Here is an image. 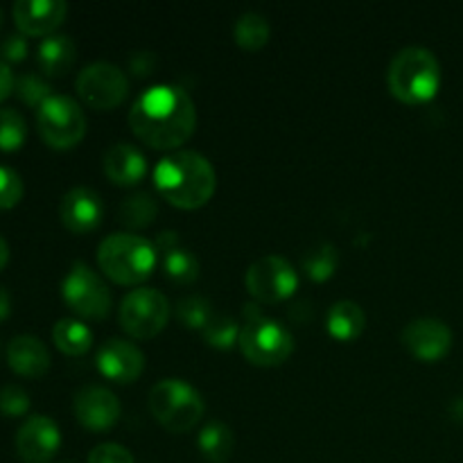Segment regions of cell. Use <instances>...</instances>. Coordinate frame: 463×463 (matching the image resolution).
I'll list each match as a JSON object with an SVG mask.
<instances>
[{"instance_id": "6da1fadb", "label": "cell", "mask_w": 463, "mask_h": 463, "mask_svg": "<svg viewBox=\"0 0 463 463\" xmlns=\"http://www.w3.org/2000/svg\"><path fill=\"white\" fill-rule=\"evenodd\" d=\"M131 131L154 149H176L193 136L197 109L181 86L156 84L145 89L129 109Z\"/></svg>"}, {"instance_id": "7a4b0ae2", "label": "cell", "mask_w": 463, "mask_h": 463, "mask_svg": "<svg viewBox=\"0 0 463 463\" xmlns=\"http://www.w3.org/2000/svg\"><path fill=\"white\" fill-rule=\"evenodd\" d=\"M154 184L161 197L172 206L193 211L213 197L217 188V175L203 154L193 149H176L156 163Z\"/></svg>"}, {"instance_id": "3957f363", "label": "cell", "mask_w": 463, "mask_h": 463, "mask_svg": "<svg viewBox=\"0 0 463 463\" xmlns=\"http://www.w3.org/2000/svg\"><path fill=\"white\" fill-rule=\"evenodd\" d=\"M389 90L405 104H423L437 95L441 66L432 50L407 45L389 63Z\"/></svg>"}, {"instance_id": "277c9868", "label": "cell", "mask_w": 463, "mask_h": 463, "mask_svg": "<svg viewBox=\"0 0 463 463\" xmlns=\"http://www.w3.org/2000/svg\"><path fill=\"white\" fill-rule=\"evenodd\" d=\"M98 262L120 285H138L156 267V247L134 233H111L99 242Z\"/></svg>"}, {"instance_id": "5b68a950", "label": "cell", "mask_w": 463, "mask_h": 463, "mask_svg": "<svg viewBox=\"0 0 463 463\" xmlns=\"http://www.w3.org/2000/svg\"><path fill=\"white\" fill-rule=\"evenodd\" d=\"M149 411L165 430L184 434L203 416V398L197 389L181 378H165L149 392Z\"/></svg>"}, {"instance_id": "8992f818", "label": "cell", "mask_w": 463, "mask_h": 463, "mask_svg": "<svg viewBox=\"0 0 463 463\" xmlns=\"http://www.w3.org/2000/svg\"><path fill=\"white\" fill-rule=\"evenodd\" d=\"M36 127L50 147H75L86 134L84 109L68 95H52L36 109Z\"/></svg>"}, {"instance_id": "52a82bcc", "label": "cell", "mask_w": 463, "mask_h": 463, "mask_svg": "<svg viewBox=\"0 0 463 463\" xmlns=\"http://www.w3.org/2000/svg\"><path fill=\"white\" fill-rule=\"evenodd\" d=\"M240 351L258 366H276L288 360L294 351L292 333L280 321L262 317L247 321L240 330Z\"/></svg>"}, {"instance_id": "ba28073f", "label": "cell", "mask_w": 463, "mask_h": 463, "mask_svg": "<svg viewBox=\"0 0 463 463\" xmlns=\"http://www.w3.org/2000/svg\"><path fill=\"white\" fill-rule=\"evenodd\" d=\"M170 319V301L154 288L131 289L120 303V326L131 337H156Z\"/></svg>"}, {"instance_id": "9c48e42d", "label": "cell", "mask_w": 463, "mask_h": 463, "mask_svg": "<svg viewBox=\"0 0 463 463\" xmlns=\"http://www.w3.org/2000/svg\"><path fill=\"white\" fill-rule=\"evenodd\" d=\"M63 301L80 317L86 319H104L111 310V292L98 271L90 269L86 262L77 260L68 269L61 283Z\"/></svg>"}, {"instance_id": "30bf717a", "label": "cell", "mask_w": 463, "mask_h": 463, "mask_svg": "<svg viewBox=\"0 0 463 463\" xmlns=\"http://www.w3.org/2000/svg\"><path fill=\"white\" fill-rule=\"evenodd\" d=\"M75 89L90 109L109 111V109H116L127 98L129 80H127L125 71L116 63L95 61L89 63L77 75Z\"/></svg>"}, {"instance_id": "8fae6325", "label": "cell", "mask_w": 463, "mask_h": 463, "mask_svg": "<svg viewBox=\"0 0 463 463\" xmlns=\"http://www.w3.org/2000/svg\"><path fill=\"white\" fill-rule=\"evenodd\" d=\"M298 288V274L283 256H262L249 267L247 289L258 303H280Z\"/></svg>"}, {"instance_id": "7c38bea8", "label": "cell", "mask_w": 463, "mask_h": 463, "mask_svg": "<svg viewBox=\"0 0 463 463\" xmlns=\"http://www.w3.org/2000/svg\"><path fill=\"white\" fill-rule=\"evenodd\" d=\"M59 446H61V432L50 416H30L16 432V452L25 463L52 461Z\"/></svg>"}, {"instance_id": "4fadbf2b", "label": "cell", "mask_w": 463, "mask_h": 463, "mask_svg": "<svg viewBox=\"0 0 463 463\" xmlns=\"http://www.w3.org/2000/svg\"><path fill=\"white\" fill-rule=\"evenodd\" d=\"M402 344L414 357L423 362H437L446 357L452 346V330L446 321L434 317H420L410 321L402 330Z\"/></svg>"}, {"instance_id": "5bb4252c", "label": "cell", "mask_w": 463, "mask_h": 463, "mask_svg": "<svg viewBox=\"0 0 463 463\" xmlns=\"http://www.w3.org/2000/svg\"><path fill=\"white\" fill-rule=\"evenodd\" d=\"M75 416L84 428L102 432L120 419V401L102 384H86L75 393Z\"/></svg>"}, {"instance_id": "9a60e30c", "label": "cell", "mask_w": 463, "mask_h": 463, "mask_svg": "<svg viewBox=\"0 0 463 463\" xmlns=\"http://www.w3.org/2000/svg\"><path fill=\"white\" fill-rule=\"evenodd\" d=\"M98 366L104 378L113 383L129 384L145 371V355L136 344L127 339H109L98 353Z\"/></svg>"}, {"instance_id": "2e32d148", "label": "cell", "mask_w": 463, "mask_h": 463, "mask_svg": "<svg viewBox=\"0 0 463 463\" xmlns=\"http://www.w3.org/2000/svg\"><path fill=\"white\" fill-rule=\"evenodd\" d=\"M68 14L63 0H18L14 3V23L27 36L54 34Z\"/></svg>"}, {"instance_id": "e0dca14e", "label": "cell", "mask_w": 463, "mask_h": 463, "mask_svg": "<svg viewBox=\"0 0 463 463\" xmlns=\"http://www.w3.org/2000/svg\"><path fill=\"white\" fill-rule=\"evenodd\" d=\"M59 215H61L66 229H71L72 233H89V231L98 229L99 222H102V197L93 188L77 185V188H71L63 194Z\"/></svg>"}, {"instance_id": "ac0fdd59", "label": "cell", "mask_w": 463, "mask_h": 463, "mask_svg": "<svg viewBox=\"0 0 463 463\" xmlns=\"http://www.w3.org/2000/svg\"><path fill=\"white\" fill-rule=\"evenodd\" d=\"M104 172L116 185H136L147 172V158L136 145L116 143L104 154Z\"/></svg>"}, {"instance_id": "d6986e66", "label": "cell", "mask_w": 463, "mask_h": 463, "mask_svg": "<svg viewBox=\"0 0 463 463\" xmlns=\"http://www.w3.org/2000/svg\"><path fill=\"white\" fill-rule=\"evenodd\" d=\"M7 362L18 375L41 378L50 369V351L34 335H18L9 342Z\"/></svg>"}, {"instance_id": "ffe728a7", "label": "cell", "mask_w": 463, "mask_h": 463, "mask_svg": "<svg viewBox=\"0 0 463 463\" xmlns=\"http://www.w3.org/2000/svg\"><path fill=\"white\" fill-rule=\"evenodd\" d=\"M39 68L50 77H61L75 66L77 59V45L63 32H54V34L45 36L39 45Z\"/></svg>"}, {"instance_id": "44dd1931", "label": "cell", "mask_w": 463, "mask_h": 463, "mask_svg": "<svg viewBox=\"0 0 463 463\" xmlns=\"http://www.w3.org/2000/svg\"><path fill=\"white\" fill-rule=\"evenodd\" d=\"M328 333L339 342H351L360 337L366 326V315L355 301H337L326 317Z\"/></svg>"}, {"instance_id": "7402d4cb", "label": "cell", "mask_w": 463, "mask_h": 463, "mask_svg": "<svg viewBox=\"0 0 463 463\" xmlns=\"http://www.w3.org/2000/svg\"><path fill=\"white\" fill-rule=\"evenodd\" d=\"M197 446L199 452H202L211 463L229 461V457L233 455L235 448L233 430L226 423H222V420H211V423L203 425L202 432H199Z\"/></svg>"}, {"instance_id": "603a6c76", "label": "cell", "mask_w": 463, "mask_h": 463, "mask_svg": "<svg viewBox=\"0 0 463 463\" xmlns=\"http://www.w3.org/2000/svg\"><path fill=\"white\" fill-rule=\"evenodd\" d=\"M52 342L66 355H84L93 344V333L84 321L59 319L52 328Z\"/></svg>"}, {"instance_id": "cb8c5ba5", "label": "cell", "mask_w": 463, "mask_h": 463, "mask_svg": "<svg viewBox=\"0 0 463 463\" xmlns=\"http://www.w3.org/2000/svg\"><path fill=\"white\" fill-rule=\"evenodd\" d=\"M158 202L152 193L147 190H138V193L129 194L122 199L120 208H118V217L129 229H145L156 220Z\"/></svg>"}, {"instance_id": "d4e9b609", "label": "cell", "mask_w": 463, "mask_h": 463, "mask_svg": "<svg viewBox=\"0 0 463 463\" xmlns=\"http://www.w3.org/2000/svg\"><path fill=\"white\" fill-rule=\"evenodd\" d=\"M271 25L262 14L244 12L233 25V36L244 50H260L269 41Z\"/></svg>"}, {"instance_id": "484cf974", "label": "cell", "mask_w": 463, "mask_h": 463, "mask_svg": "<svg viewBox=\"0 0 463 463\" xmlns=\"http://www.w3.org/2000/svg\"><path fill=\"white\" fill-rule=\"evenodd\" d=\"M339 265V251L330 242H317L315 247L307 249L303 256L301 267L307 279L312 280H328Z\"/></svg>"}, {"instance_id": "4316f807", "label": "cell", "mask_w": 463, "mask_h": 463, "mask_svg": "<svg viewBox=\"0 0 463 463\" xmlns=\"http://www.w3.org/2000/svg\"><path fill=\"white\" fill-rule=\"evenodd\" d=\"M163 271H165L167 279L172 283H179V285H188L193 280H197L199 276V260L190 249L185 247H176L172 251L163 253Z\"/></svg>"}, {"instance_id": "83f0119b", "label": "cell", "mask_w": 463, "mask_h": 463, "mask_svg": "<svg viewBox=\"0 0 463 463\" xmlns=\"http://www.w3.org/2000/svg\"><path fill=\"white\" fill-rule=\"evenodd\" d=\"M27 138V125L21 111L12 107L0 109V149L3 152H16Z\"/></svg>"}, {"instance_id": "f1b7e54d", "label": "cell", "mask_w": 463, "mask_h": 463, "mask_svg": "<svg viewBox=\"0 0 463 463\" xmlns=\"http://www.w3.org/2000/svg\"><path fill=\"white\" fill-rule=\"evenodd\" d=\"M240 326L233 317L215 312L206 326H203L202 335L211 346L215 348H231L235 342H240Z\"/></svg>"}, {"instance_id": "f546056e", "label": "cell", "mask_w": 463, "mask_h": 463, "mask_svg": "<svg viewBox=\"0 0 463 463\" xmlns=\"http://www.w3.org/2000/svg\"><path fill=\"white\" fill-rule=\"evenodd\" d=\"M213 306L208 303V298L199 297V294H188V297L181 298L176 303V319L185 326V328H199L203 330V326L211 321Z\"/></svg>"}, {"instance_id": "4dcf8cb0", "label": "cell", "mask_w": 463, "mask_h": 463, "mask_svg": "<svg viewBox=\"0 0 463 463\" xmlns=\"http://www.w3.org/2000/svg\"><path fill=\"white\" fill-rule=\"evenodd\" d=\"M14 90H16L21 102H25L27 107H36V109H39L45 99L52 98V89H50V84L43 80V77L36 75V72H23L21 77H16Z\"/></svg>"}, {"instance_id": "1f68e13d", "label": "cell", "mask_w": 463, "mask_h": 463, "mask_svg": "<svg viewBox=\"0 0 463 463\" xmlns=\"http://www.w3.org/2000/svg\"><path fill=\"white\" fill-rule=\"evenodd\" d=\"M30 410V396L18 384H5L0 387V411L5 416H23Z\"/></svg>"}, {"instance_id": "d6a6232c", "label": "cell", "mask_w": 463, "mask_h": 463, "mask_svg": "<svg viewBox=\"0 0 463 463\" xmlns=\"http://www.w3.org/2000/svg\"><path fill=\"white\" fill-rule=\"evenodd\" d=\"M23 197V181L18 176V172H14L12 167L0 165V211L5 208H12L21 202Z\"/></svg>"}, {"instance_id": "836d02e7", "label": "cell", "mask_w": 463, "mask_h": 463, "mask_svg": "<svg viewBox=\"0 0 463 463\" xmlns=\"http://www.w3.org/2000/svg\"><path fill=\"white\" fill-rule=\"evenodd\" d=\"M89 463H136L134 455L118 443H99L90 450Z\"/></svg>"}, {"instance_id": "e575fe53", "label": "cell", "mask_w": 463, "mask_h": 463, "mask_svg": "<svg viewBox=\"0 0 463 463\" xmlns=\"http://www.w3.org/2000/svg\"><path fill=\"white\" fill-rule=\"evenodd\" d=\"M27 50H30V45H27V39L25 34H21V32H14V34H7L3 41H0V57H3V61H23V59L27 57Z\"/></svg>"}, {"instance_id": "d590c367", "label": "cell", "mask_w": 463, "mask_h": 463, "mask_svg": "<svg viewBox=\"0 0 463 463\" xmlns=\"http://www.w3.org/2000/svg\"><path fill=\"white\" fill-rule=\"evenodd\" d=\"M154 66H156V57H154V52H147V50L131 52L129 71L134 72V75H138V77L149 75V72L154 71Z\"/></svg>"}, {"instance_id": "8d00e7d4", "label": "cell", "mask_w": 463, "mask_h": 463, "mask_svg": "<svg viewBox=\"0 0 463 463\" xmlns=\"http://www.w3.org/2000/svg\"><path fill=\"white\" fill-rule=\"evenodd\" d=\"M14 84H16V77H14L12 68H9V63H5L3 59H0V102L12 93Z\"/></svg>"}, {"instance_id": "74e56055", "label": "cell", "mask_w": 463, "mask_h": 463, "mask_svg": "<svg viewBox=\"0 0 463 463\" xmlns=\"http://www.w3.org/2000/svg\"><path fill=\"white\" fill-rule=\"evenodd\" d=\"M176 247H179V233L176 231H161L156 235V249H161L163 253L172 251Z\"/></svg>"}, {"instance_id": "f35d334b", "label": "cell", "mask_w": 463, "mask_h": 463, "mask_svg": "<svg viewBox=\"0 0 463 463\" xmlns=\"http://www.w3.org/2000/svg\"><path fill=\"white\" fill-rule=\"evenodd\" d=\"M9 312H12V297H9L7 288L0 285V321L7 319Z\"/></svg>"}, {"instance_id": "ab89813d", "label": "cell", "mask_w": 463, "mask_h": 463, "mask_svg": "<svg viewBox=\"0 0 463 463\" xmlns=\"http://www.w3.org/2000/svg\"><path fill=\"white\" fill-rule=\"evenodd\" d=\"M450 416L457 423H463V396H457L455 401L450 402Z\"/></svg>"}, {"instance_id": "60d3db41", "label": "cell", "mask_w": 463, "mask_h": 463, "mask_svg": "<svg viewBox=\"0 0 463 463\" xmlns=\"http://www.w3.org/2000/svg\"><path fill=\"white\" fill-rule=\"evenodd\" d=\"M7 260H9V244L5 242V238L0 235V269L7 265Z\"/></svg>"}, {"instance_id": "b9f144b4", "label": "cell", "mask_w": 463, "mask_h": 463, "mask_svg": "<svg viewBox=\"0 0 463 463\" xmlns=\"http://www.w3.org/2000/svg\"><path fill=\"white\" fill-rule=\"evenodd\" d=\"M0 25H3V9H0Z\"/></svg>"}, {"instance_id": "7bdbcfd3", "label": "cell", "mask_w": 463, "mask_h": 463, "mask_svg": "<svg viewBox=\"0 0 463 463\" xmlns=\"http://www.w3.org/2000/svg\"><path fill=\"white\" fill-rule=\"evenodd\" d=\"M63 463H71V461H63Z\"/></svg>"}]
</instances>
